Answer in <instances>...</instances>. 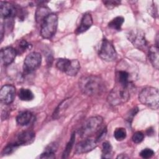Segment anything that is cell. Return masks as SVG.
Returning a JSON list of instances; mask_svg holds the SVG:
<instances>
[{
    "instance_id": "obj_4",
    "label": "cell",
    "mask_w": 159,
    "mask_h": 159,
    "mask_svg": "<svg viewBox=\"0 0 159 159\" xmlns=\"http://www.w3.org/2000/svg\"><path fill=\"white\" fill-rule=\"evenodd\" d=\"M58 26V16L51 12L40 23V34L42 38L51 39L56 33Z\"/></svg>"
},
{
    "instance_id": "obj_26",
    "label": "cell",
    "mask_w": 159,
    "mask_h": 159,
    "mask_svg": "<svg viewBox=\"0 0 159 159\" xmlns=\"http://www.w3.org/2000/svg\"><path fill=\"white\" fill-rule=\"evenodd\" d=\"M132 141L135 143H139L144 139V134L140 131H137L134 134L132 137Z\"/></svg>"
},
{
    "instance_id": "obj_22",
    "label": "cell",
    "mask_w": 159,
    "mask_h": 159,
    "mask_svg": "<svg viewBox=\"0 0 159 159\" xmlns=\"http://www.w3.org/2000/svg\"><path fill=\"white\" fill-rule=\"evenodd\" d=\"M112 147L109 142L104 141L102 143V158H110L112 157Z\"/></svg>"
},
{
    "instance_id": "obj_6",
    "label": "cell",
    "mask_w": 159,
    "mask_h": 159,
    "mask_svg": "<svg viewBox=\"0 0 159 159\" xmlns=\"http://www.w3.org/2000/svg\"><path fill=\"white\" fill-rule=\"evenodd\" d=\"M57 69L69 76H76L80 70V63L78 60L60 58L56 63Z\"/></svg>"
},
{
    "instance_id": "obj_20",
    "label": "cell",
    "mask_w": 159,
    "mask_h": 159,
    "mask_svg": "<svg viewBox=\"0 0 159 159\" xmlns=\"http://www.w3.org/2000/svg\"><path fill=\"white\" fill-rule=\"evenodd\" d=\"M18 96L20 100L24 101H30L34 98V95L31 90L26 88L20 89L18 93Z\"/></svg>"
},
{
    "instance_id": "obj_32",
    "label": "cell",
    "mask_w": 159,
    "mask_h": 159,
    "mask_svg": "<svg viewBox=\"0 0 159 159\" xmlns=\"http://www.w3.org/2000/svg\"><path fill=\"white\" fill-rule=\"evenodd\" d=\"M137 112H138V108H137V107H135V108L132 109L131 110V111H130V114H129V116L127 117V120H128L129 121L130 120H132V118H133V117L135 116V115L137 113Z\"/></svg>"
},
{
    "instance_id": "obj_28",
    "label": "cell",
    "mask_w": 159,
    "mask_h": 159,
    "mask_svg": "<svg viewBox=\"0 0 159 159\" xmlns=\"http://www.w3.org/2000/svg\"><path fill=\"white\" fill-rule=\"evenodd\" d=\"M102 2L105 5V6L109 9H112L116 6H118L120 4V1L118 0H109V1H103Z\"/></svg>"
},
{
    "instance_id": "obj_16",
    "label": "cell",
    "mask_w": 159,
    "mask_h": 159,
    "mask_svg": "<svg viewBox=\"0 0 159 159\" xmlns=\"http://www.w3.org/2000/svg\"><path fill=\"white\" fill-rule=\"evenodd\" d=\"M93 18L89 13H85L81 20L80 26L76 29V34H81L88 30L93 25Z\"/></svg>"
},
{
    "instance_id": "obj_3",
    "label": "cell",
    "mask_w": 159,
    "mask_h": 159,
    "mask_svg": "<svg viewBox=\"0 0 159 159\" xmlns=\"http://www.w3.org/2000/svg\"><path fill=\"white\" fill-rule=\"evenodd\" d=\"M130 87L116 84L107 98L108 102L112 106L125 103L130 98Z\"/></svg>"
},
{
    "instance_id": "obj_33",
    "label": "cell",
    "mask_w": 159,
    "mask_h": 159,
    "mask_svg": "<svg viewBox=\"0 0 159 159\" xmlns=\"http://www.w3.org/2000/svg\"><path fill=\"white\" fill-rule=\"evenodd\" d=\"M129 158L128 156L126 155V154H120V155H119L117 157V158Z\"/></svg>"
},
{
    "instance_id": "obj_21",
    "label": "cell",
    "mask_w": 159,
    "mask_h": 159,
    "mask_svg": "<svg viewBox=\"0 0 159 159\" xmlns=\"http://www.w3.org/2000/svg\"><path fill=\"white\" fill-rule=\"evenodd\" d=\"M124 22V18L122 16H117L114 18L111 21L108 23V27L113 30H120L121 27Z\"/></svg>"
},
{
    "instance_id": "obj_29",
    "label": "cell",
    "mask_w": 159,
    "mask_h": 159,
    "mask_svg": "<svg viewBox=\"0 0 159 159\" xmlns=\"http://www.w3.org/2000/svg\"><path fill=\"white\" fill-rule=\"evenodd\" d=\"M18 147V145L16 143H10L9 145H7L3 150V153L4 155H9L11 154V153H12L14 152V150H15V148H16Z\"/></svg>"
},
{
    "instance_id": "obj_31",
    "label": "cell",
    "mask_w": 159,
    "mask_h": 159,
    "mask_svg": "<svg viewBox=\"0 0 159 159\" xmlns=\"http://www.w3.org/2000/svg\"><path fill=\"white\" fill-rule=\"evenodd\" d=\"M99 133L97 135L96 139V140L97 141V142L101 141L102 139H104L106 135V133H107V129L106 127H104L102 128L101 130H100V131L99 130Z\"/></svg>"
},
{
    "instance_id": "obj_24",
    "label": "cell",
    "mask_w": 159,
    "mask_h": 159,
    "mask_svg": "<svg viewBox=\"0 0 159 159\" xmlns=\"http://www.w3.org/2000/svg\"><path fill=\"white\" fill-rule=\"evenodd\" d=\"M127 136L126 130L123 127L116 129L114 132V137L117 141H122L125 139Z\"/></svg>"
},
{
    "instance_id": "obj_11",
    "label": "cell",
    "mask_w": 159,
    "mask_h": 159,
    "mask_svg": "<svg viewBox=\"0 0 159 159\" xmlns=\"http://www.w3.org/2000/svg\"><path fill=\"white\" fill-rule=\"evenodd\" d=\"M16 88L12 84L4 85L0 91V100L4 104H11L16 97Z\"/></svg>"
},
{
    "instance_id": "obj_19",
    "label": "cell",
    "mask_w": 159,
    "mask_h": 159,
    "mask_svg": "<svg viewBox=\"0 0 159 159\" xmlns=\"http://www.w3.org/2000/svg\"><path fill=\"white\" fill-rule=\"evenodd\" d=\"M51 13L50 9L47 7L40 6L39 7L35 12V19L38 23H41L42 20Z\"/></svg>"
},
{
    "instance_id": "obj_9",
    "label": "cell",
    "mask_w": 159,
    "mask_h": 159,
    "mask_svg": "<svg viewBox=\"0 0 159 159\" xmlns=\"http://www.w3.org/2000/svg\"><path fill=\"white\" fill-rule=\"evenodd\" d=\"M42 62V56L38 52H32L27 55L24 61L23 69L25 73H32L37 70Z\"/></svg>"
},
{
    "instance_id": "obj_30",
    "label": "cell",
    "mask_w": 159,
    "mask_h": 159,
    "mask_svg": "<svg viewBox=\"0 0 159 159\" xmlns=\"http://www.w3.org/2000/svg\"><path fill=\"white\" fill-rule=\"evenodd\" d=\"M39 158H55V152L45 150L44 151V152L42 153L40 156H39Z\"/></svg>"
},
{
    "instance_id": "obj_27",
    "label": "cell",
    "mask_w": 159,
    "mask_h": 159,
    "mask_svg": "<svg viewBox=\"0 0 159 159\" xmlns=\"http://www.w3.org/2000/svg\"><path fill=\"white\" fill-rule=\"evenodd\" d=\"M154 153L155 152L153 150L147 148L140 152V156L143 158H150L154 155Z\"/></svg>"
},
{
    "instance_id": "obj_7",
    "label": "cell",
    "mask_w": 159,
    "mask_h": 159,
    "mask_svg": "<svg viewBox=\"0 0 159 159\" xmlns=\"http://www.w3.org/2000/svg\"><path fill=\"white\" fill-rule=\"evenodd\" d=\"M98 55L102 60L109 62L116 60L117 57L113 43L106 39H104L99 45Z\"/></svg>"
},
{
    "instance_id": "obj_8",
    "label": "cell",
    "mask_w": 159,
    "mask_h": 159,
    "mask_svg": "<svg viewBox=\"0 0 159 159\" xmlns=\"http://www.w3.org/2000/svg\"><path fill=\"white\" fill-rule=\"evenodd\" d=\"M134 70V68L132 70H129L127 66H125L124 69H123L120 66L116 71V84L124 86L130 87L134 80V75H135Z\"/></svg>"
},
{
    "instance_id": "obj_12",
    "label": "cell",
    "mask_w": 159,
    "mask_h": 159,
    "mask_svg": "<svg viewBox=\"0 0 159 159\" xmlns=\"http://www.w3.org/2000/svg\"><path fill=\"white\" fill-rule=\"evenodd\" d=\"M98 145L96 139H85L80 141L75 146V153L76 154H82L88 153L94 150Z\"/></svg>"
},
{
    "instance_id": "obj_17",
    "label": "cell",
    "mask_w": 159,
    "mask_h": 159,
    "mask_svg": "<svg viewBox=\"0 0 159 159\" xmlns=\"http://www.w3.org/2000/svg\"><path fill=\"white\" fill-rule=\"evenodd\" d=\"M148 57L150 63L152 66L158 69L159 67V52H158V47L157 45H152L149 49L148 52Z\"/></svg>"
},
{
    "instance_id": "obj_13",
    "label": "cell",
    "mask_w": 159,
    "mask_h": 159,
    "mask_svg": "<svg viewBox=\"0 0 159 159\" xmlns=\"http://www.w3.org/2000/svg\"><path fill=\"white\" fill-rule=\"evenodd\" d=\"M17 54L16 50L12 47H6L2 48L0 52L1 63L4 65H10L15 60Z\"/></svg>"
},
{
    "instance_id": "obj_5",
    "label": "cell",
    "mask_w": 159,
    "mask_h": 159,
    "mask_svg": "<svg viewBox=\"0 0 159 159\" xmlns=\"http://www.w3.org/2000/svg\"><path fill=\"white\" fill-rule=\"evenodd\" d=\"M103 122L101 116H96L88 118L83 124L79 131V135L81 137H88L99 130Z\"/></svg>"
},
{
    "instance_id": "obj_1",
    "label": "cell",
    "mask_w": 159,
    "mask_h": 159,
    "mask_svg": "<svg viewBox=\"0 0 159 159\" xmlns=\"http://www.w3.org/2000/svg\"><path fill=\"white\" fill-rule=\"evenodd\" d=\"M79 88L83 94L89 96H95L102 94L104 91L105 85L99 76L86 75L80 79Z\"/></svg>"
},
{
    "instance_id": "obj_25",
    "label": "cell",
    "mask_w": 159,
    "mask_h": 159,
    "mask_svg": "<svg viewBox=\"0 0 159 159\" xmlns=\"http://www.w3.org/2000/svg\"><path fill=\"white\" fill-rule=\"evenodd\" d=\"M30 47V44H29L26 40H22L20 41L19 45L17 47V49L16 50V52L17 54H21L23 52L25 51L27 48H29Z\"/></svg>"
},
{
    "instance_id": "obj_15",
    "label": "cell",
    "mask_w": 159,
    "mask_h": 159,
    "mask_svg": "<svg viewBox=\"0 0 159 159\" xmlns=\"http://www.w3.org/2000/svg\"><path fill=\"white\" fill-rule=\"evenodd\" d=\"M0 12L2 17L4 19L10 18L16 14V8L11 3L1 1Z\"/></svg>"
},
{
    "instance_id": "obj_2",
    "label": "cell",
    "mask_w": 159,
    "mask_h": 159,
    "mask_svg": "<svg viewBox=\"0 0 159 159\" xmlns=\"http://www.w3.org/2000/svg\"><path fill=\"white\" fill-rule=\"evenodd\" d=\"M139 99L143 105L157 110L159 107V92L156 88L147 86L143 88L139 94Z\"/></svg>"
},
{
    "instance_id": "obj_23",
    "label": "cell",
    "mask_w": 159,
    "mask_h": 159,
    "mask_svg": "<svg viewBox=\"0 0 159 159\" xmlns=\"http://www.w3.org/2000/svg\"><path fill=\"white\" fill-rule=\"evenodd\" d=\"M75 132H73L71 135V138L69 140V142L67 143L66 145V147L63 152V155H62V158H68L71 151V149L73 148V145H74V143H75Z\"/></svg>"
},
{
    "instance_id": "obj_14",
    "label": "cell",
    "mask_w": 159,
    "mask_h": 159,
    "mask_svg": "<svg viewBox=\"0 0 159 159\" xmlns=\"http://www.w3.org/2000/svg\"><path fill=\"white\" fill-rule=\"evenodd\" d=\"M35 135L33 131L25 130L20 132L17 138V141L15 142L18 146L22 145H27L31 143L35 139Z\"/></svg>"
},
{
    "instance_id": "obj_10",
    "label": "cell",
    "mask_w": 159,
    "mask_h": 159,
    "mask_svg": "<svg viewBox=\"0 0 159 159\" xmlns=\"http://www.w3.org/2000/svg\"><path fill=\"white\" fill-rule=\"evenodd\" d=\"M127 38L135 47L140 50H143L147 46L145 33L139 29H134L129 31Z\"/></svg>"
},
{
    "instance_id": "obj_18",
    "label": "cell",
    "mask_w": 159,
    "mask_h": 159,
    "mask_svg": "<svg viewBox=\"0 0 159 159\" xmlns=\"http://www.w3.org/2000/svg\"><path fill=\"white\" fill-rule=\"evenodd\" d=\"M32 118V114L31 112L25 111L20 112L17 117H16V122L17 124L24 126L29 124Z\"/></svg>"
}]
</instances>
